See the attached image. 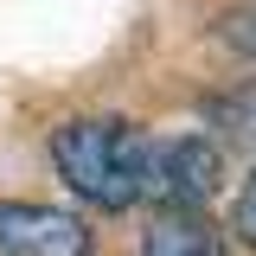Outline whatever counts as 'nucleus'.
Wrapping results in <instances>:
<instances>
[{
  "mask_svg": "<svg viewBox=\"0 0 256 256\" xmlns=\"http://www.w3.org/2000/svg\"><path fill=\"white\" fill-rule=\"evenodd\" d=\"M141 160H148V134L122 116H77L52 134L58 180L96 212H128L141 198Z\"/></svg>",
  "mask_w": 256,
  "mask_h": 256,
  "instance_id": "f257e3e1",
  "label": "nucleus"
},
{
  "mask_svg": "<svg viewBox=\"0 0 256 256\" xmlns=\"http://www.w3.org/2000/svg\"><path fill=\"white\" fill-rule=\"evenodd\" d=\"M224 180V160L205 134H148L141 160V198L160 212H198Z\"/></svg>",
  "mask_w": 256,
  "mask_h": 256,
  "instance_id": "f03ea898",
  "label": "nucleus"
},
{
  "mask_svg": "<svg viewBox=\"0 0 256 256\" xmlns=\"http://www.w3.org/2000/svg\"><path fill=\"white\" fill-rule=\"evenodd\" d=\"M0 256H90V230L58 205L0 198Z\"/></svg>",
  "mask_w": 256,
  "mask_h": 256,
  "instance_id": "7ed1b4c3",
  "label": "nucleus"
},
{
  "mask_svg": "<svg viewBox=\"0 0 256 256\" xmlns=\"http://www.w3.org/2000/svg\"><path fill=\"white\" fill-rule=\"evenodd\" d=\"M141 256H224V230L205 212H160L141 237Z\"/></svg>",
  "mask_w": 256,
  "mask_h": 256,
  "instance_id": "20e7f679",
  "label": "nucleus"
},
{
  "mask_svg": "<svg viewBox=\"0 0 256 256\" xmlns=\"http://www.w3.org/2000/svg\"><path fill=\"white\" fill-rule=\"evenodd\" d=\"M205 122H212V128H224L237 148H256V84L212 96V102H205Z\"/></svg>",
  "mask_w": 256,
  "mask_h": 256,
  "instance_id": "39448f33",
  "label": "nucleus"
},
{
  "mask_svg": "<svg viewBox=\"0 0 256 256\" xmlns=\"http://www.w3.org/2000/svg\"><path fill=\"white\" fill-rule=\"evenodd\" d=\"M224 38H230L244 58H256V0H244L237 13H224Z\"/></svg>",
  "mask_w": 256,
  "mask_h": 256,
  "instance_id": "423d86ee",
  "label": "nucleus"
},
{
  "mask_svg": "<svg viewBox=\"0 0 256 256\" xmlns=\"http://www.w3.org/2000/svg\"><path fill=\"white\" fill-rule=\"evenodd\" d=\"M230 230H237V237L256 250V173L244 180V192H237V218H230Z\"/></svg>",
  "mask_w": 256,
  "mask_h": 256,
  "instance_id": "0eeeda50",
  "label": "nucleus"
}]
</instances>
